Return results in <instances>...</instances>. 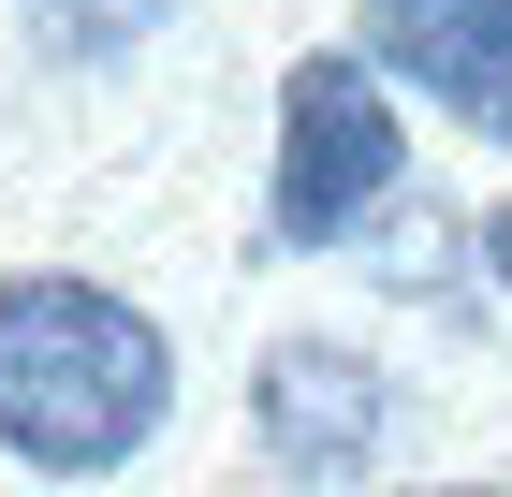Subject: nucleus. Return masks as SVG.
<instances>
[{"mask_svg":"<svg viewBox=\"0 0 512 497\" xmlns=\"http://www.w3.org/2000/svg\"><path fill=\"white\" fill-rule=\"evenodd\" d=\"M176 410V337L103 278H0V454L44 483L132 468Z\"/></svg>","mask_w":512,"mask_h":497,"instance_id":"1","label":"nucleus"},{"mask_svg":"<svg viewBox=\"0 0 512 497\" xmlns=\"http://www.w3.org/2000/svg\"><path fill=\"white\" fill-rule=\"evenodd\" d=\"M395 191H410V117H395L381 59H366V44L293 59V74H278V191H264V234H278V249H352Z\"/></svg>","mask_w":512,"mask_h":497,"instance_id":"2","label":"nucleus"},{"mask_svg":"<svg viewBox=\"0 0 512 497\" xmlns=\"http://www.w3.org/2000/svg\"><path fill=\"white\" fill-rule=\"evenodd\" d=\"M249 424H264V454L322 497V483H366V468H381L395 381L366 366L352 337H278L264 366H249Z\"/></svg>","mask_w":512,"mask_h":497,"instance_id":"3","label":"nucleus"},{"mask_svg":"<svg viewBox=\"0 0 512 497\" xmlns=\"http://www.w3.org/2000/svg\"><path fill=\"white\" fill-rule=\"evenodd\" d=\"M352 44L381 59V88L512 147V0H352Z\"/></svg>","mask_w":512,"mask_h":497,"instance_id":"4","label":"nucleus"},{"mask_svg":"<svg viewBox=\"0 0 512 497\" xmlns=\"http://www.w3.org/2000/svg\"><path fill=\"white\" fill-rule=\"evenodd\" d=\"M147 30V0H44V44L59 59H103V44H132Z\"/></svg>","mask_w":512,"mask_h":497,"instance_id":"5","label":"nucleus"},{"mask_svg":"<svg viewBox=\"0 0 512 497\" xmlns=\"http://www.w3.org/2000/svg\"><path fill=\"white\" fill-rule=\"evenodd\" d=\"M483 264H498V293H512V205H498V220H483Z\"/></svg>","mask_w":512,"mask_h":497,"instance_id":"6","label":"nucleus"},{"mask_svg":"<svg viewBox=\"0 0 512 497\" xmlns=\"http://www.w3.org/2000/svg\"><path fill=\"white\" fill-rule=\"evenodd\" d=\"M410 497H512V483H410Z\"/></svg>","mask_w":512,"mask_h":497,"instance_id":"7","label":"nucleus"}]
</instances>
